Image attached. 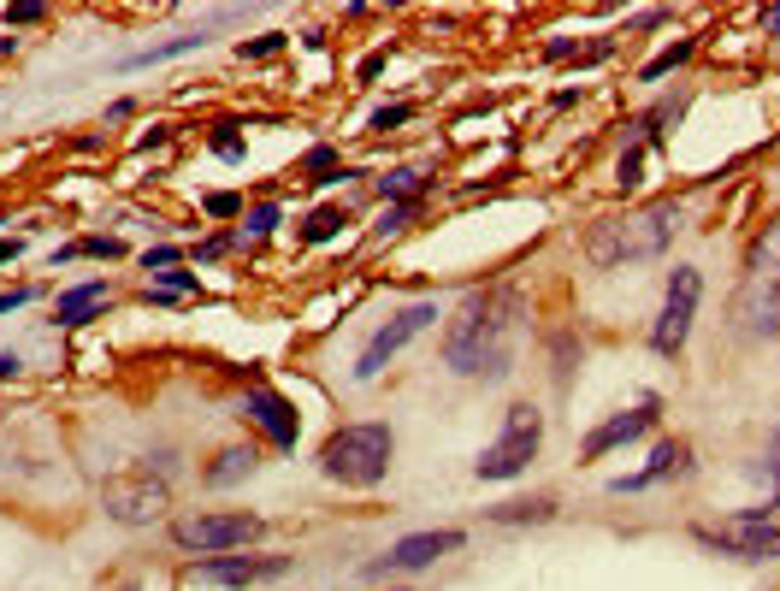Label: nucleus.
<instances>
[{
  "instance_id": "f257e3e1",
  "label": "nucleus",
  "mask_w": 780,
  "mask_h": 591,
  "mask_svg": "<svg viewBox=\"0 0 780 591\" xmlns=\"http://www.w3.org/2000/svg\"><path fill=\"white\" fill-rule=\"evenodd\" d=\"M520 302L509 290H473L461 302V314L450 320V337H444V367L461 373V379H497L509 373V331H515Z\"/></svg>"
},
{
  "instance_id": "f03ea898",
  "label": "nucleus",
  "mask_w": 780,
  "mask_h": 591,
  "mask_svg": "<svg viewBox=\"0 0 780 591\" xmlns=\"http://www.w3.org/2000/svg\"><path fill=\"white\" fill-rule=\"evenodd\" d=\"M680 231V201H650L627 219H603L585 231V255L597 266H627V261H656L668 249V237Z\"/></svg>"
},
{
  "instance_id": "7ed1b4c3",
  "label": "nucleus",
  "mask_w": 780,
  "mask_h": 591,
  "mask_svg": "<svg viewBox=\"0 0 780 591\" xmlns=\"http://www.w3.org/2000/svg\"><path fill=\"white\" fill-rule=\"evenodd\" d=\"M733 314L751 337H780V213L757 231L751 255H745V278L733 296Z\"/></svg>"
},
{
  "instance_id": "20e7f679",
  "label": "nucleus",
  "mask_w": 780,
  "mask_h": 591,
  "mask_svg": "<svg viewBox=\"0 0 780 591\" xmlns=\"http://www.w3.org/2000/svg\"><path fill=\"white\" fill-rule=\"evenodd\" d=\"M390 450H396V432L385 420H361V426H343V432H331L320 444V473L337 479V485L367 491V485H379L390 473Z\"/></svg>"
},
{
  "instance_id": "39448f33",
  "label": "nucleus",
  "mask_w": 780,
  "mask_h": 591,
  "mask_svg": "<svg viewBox=\"0 0 780 591\" xmlns=\"http://www.w3.org/2000/svg\"><path fill=\"white\" fill-rule=\"evenodd\" d=\"M538 444H544V414L532 402H515L503 414V438L473 461V473L479 479H515V473H526V461L538 456Z\"/></svg>"
},
{
  "instance_id": "423d86ee",
  "label": "nucleus",
  "mask_w": 780,
  "mask_h": 591,
  "mask_svg": "<svg viewBox=\"0 0 780 591\" xmlns=\"http://www.w3.org/2000/svg\"><path fill=\"white\" fill-rule=\"evenodd\" d=\"M101 509L119 526H148L172 509V485L154 479V467H136V473H113L101 485Z\"/></svg>"
},
{
  "instance_id": "0eeeda50",
  "label": "nucleus",
  "mask_w": 780,
  "mask_h": 591,
  "mask_svg": "<svg viewBox=\"0 0 780 591\" xmlns=\"http://www.w3.org/2000/svg\"><path fill=\"white\" fill-rule=\"evenodd\" d=\"M698 544H710L721 556H739V562H775L780 526L763 509H745V515H727V521H704L698 526Z\"/></svg>"
},
{
  "instance_id": "6e6552de",
  "label": "nucleus",
  "mask_w": 780,
  "mask_h": 591,
  "mask_svg": "<svg viewBox=\"0 0 780 591\" xmlns=\"http://www.w3.org/2000/svg\"><path fill=\"white\" fill-rule=\"evenodd\" d=\"M260 538V515L249 509H213V515H184L172 521V544L201 550V556H219V550H243Z\"/></svg>"
},
{
  "instance_id": "1a4fd4ad",
  "label": "nucleus",
  "mask_w": 780,
  "mask_h": 591,
  "mask_svg": "<svg viewBox=\"0 0 780 591\" xmlns=\"http://www.w3.org/2000/svg\"><path fill=\"white\" fill-rule=\"evenodd\" d=\"M698 296H704L698 266H674V278H668V290H662L656 331H650L656 355H680V349H686V337H692V314H698Z\"/></svg>"
},
{
  "instance_id": "9d476101",
  "label": "nucleus",
  "mask_w": 780,
  "mask_h": 591,
  "mask_svg": "<svg viewBox=\"0 0 780 591\" xmlns=\"http://www.w3.org/2000/svg\"><path fill=\"white\" fill-rule=\"evenodd\" d=\"M432 320H438V302H414V308H402V314H396L390 326L373 331V343L361 349V361H355V379H379L390 355H402V349H408L420 331L432 326Z\"/></svg>"
},
{
  "instance_id": "9b49d317",
  "label": "nucleus",
  "mask_w": 780,
  "mask_h": 591,
  "mask_svg": "<svg viewBox=\"0 0 780 591\" xmlns=\"http://www.w3.org/2000/svg\"><path fill=\"white\" fill-rule=\"evenodd\" d=\"M290 574V556H213V562H195L184 568V586H260V580H278Z\"/></svg>"
},
{
  "instance_id": "f8f14e48",
  "label": "nucleus",
  "mask_w": 780,
  "mask_h": 591,
  "mask_svg": "<svg viewBox=\"0 0 780 591\" xmlns=\"http://www.w3.org/2000/svg\"><path fill=\"white\" fill-rule=\"evenodd\" d=\"M461 550V532L444 526V532H408V538H396L385 556L373 562V574H414V568H432L438 556H450Z\"/></svg>"
},
{
  "instance_id": "ddd939ff",
  "label": "nucleus",
  "mask_w": 780,
  "mask_h": 591,
  "mask_svg": "<svg viewBox=\"0 0 780 591\" xmlns=\"http://www.w3.org/2000/svg\"><path fill=\"white\" fill-rule=\"evenodd\" d=\"M243 420L266 432V444H272V450H296L302 420H296V408H290L278 391H249V402H243Z\"/></svg>"
},
{
  "instance_id": "4468645a",
  "label": "nucleus",
  "mask_w": 780,
  "mask_h": 591,
  "mask_svg": "<svg viewBox=\"0 0 780 591\" xmlns=\"http://www.w3.org/2000/svg\"><path fill=\"white\" fill-rule=\"evenodd\" d=\"M650 426H656V402H639V408H627V414H615V420H603L591 438L580 444L585 461H603L609 450H621V444H633V438H645Z\"/></svg>"
},
{
  "instance_id": "2eb2a0df",
  "label": "nucleus",
  "mask_w": 780,
  "mask_h": 591,
  "mask_svg": "<svg viewBox=\"0 0 780 591\" xmlns=\"http://www.w3.org/2000/svg\"><path fill=\"white\" fill-rule=\"evenodd\" d=\"M260 467V450L255 444H231V450H219V456L201 467V485H213V491H225V485H237V479H249Z\"/></svg>"
},
{
  "instance_id": "dca6fc26",
  "label": "nucleus",
  "mask_w": 780,
  "mask_h": 591,
  "mask_svg": "<svg viewBox=\"0 0 780 591\" xmlns=\"http://www.w3.org/2000/svg\"><path fill=\"white\" fill-rule=\"evenodd\" d=\"M107 302H113L107 278H89V284L65 290V296H60V308H54V320H60V326H83V320H95V314H101Z\"/></svg>"
},
{
  "instance_id": "f3484780",
  "label": "nucleus",
  "mask_w": 780,
  "mask_h": 591,
  "mask_svg": "<svg viewBox=\"0 0 780 591\" xmlns=\"http://www.w3.org/2000/svg\"><path fill=\"white\" fill-rule=\"evenodd\" d=\"M686 461H692V450H686V444H656V456H650L645 473H627V479H615V491H645V485L668 479V473H686Z\"/></svg>"
},
{
  "instance_id": "a211bd4d",
  "label": "nucleus",
  "mask_w": 780,
  "mask_h": 591,
  "mask_svg": "<svg viewBox=\"0 0 780 591\" xmlns=\"http://www.w3.org/2000/svg\"><path fill=\"white\" fill-rule=\"evenodd\" d=\"M119 255H125L119 237H77V243H65L60 255H54V266L60 261H119Z\"/></svg>"
},
{
  "instance_id": "6ab92c4d",
  "label": "nucleus",
  "mask_w": 780,
  "mask_h": 591,
  "mask_svg": "<svg viewBox=\"0 0 780 591\" xmlns=\"http://www.w3.org/2000/svg\"><path fill=\"white\" fill-rule=\"evenodd\" d=\"M207 42V30H190V36H172V42H160V48H142V54H130L125 66H160V60H172V54H190Z\"/></svg>"
},
{
  "instance_id": "aec40b11",
  "label": "nucleus",
  "mask_w": 780,
  "mask_h": 591,
  "mask_svg": "<svg viewBox=\"0 0 780 591\" xmlns=\"http://www.w3.org/2000/svg\"><path fill=\"white\" fill-rule=\"evenodd\" d=\"M343 225H349V219H343V207H314V213L302 219V243H331Z\"/></svg>"
},
{
  "instance_id": "412c9836",
  "label": "nucleus",
  "mask_w": 780,
  "mask_h": 591,
  "mask_svg": "<svg viewBox=\"0 0 780 591\" xmlns=\"http://www.w3.org/2000/svg\"><path fill=\"white\" fill-rule=\"evenodd\" d=\"M556 515V503L550 497H532V503H503V509H491V521L515 526V521H550Z\"/></svg>"
},
{
  "instance_id": "4be33fe9",
  "label": "nucleus",
  "mask_w": 780,
  "mask_h": 591,
  "mask_svg": "<svg viewBox=\"0 0 780 591\" xmlns=\"http://www.w3.org/2000/svg\"><path fill=\"white\" fill-rule=\"evenodd\" d=\"M379 190L396 196V201H414L420 190H426V178H420V172H390V178H379Z\"/></svg>"
},
{
  "instance_id": "5701e85b",
  "label": "nucleus",
  "mask_w": 780,
  "mask_h": 591,
  "mask_svg": "<svg viewBox=\"0 0 780 591\" xmlns=\"http://www.w3.org/2000/svg\"><path fill=\"white\" fill-rule=\"evenodd\" d=\"M639 178H645V148H627L621 154V190H639Z\"/></svg>"
},
{
  "instance_id": "b1692460",
  "label": "nucleus",
  "mask_w": 780,
  "mask_h": 591,
  "mask_svg": "<svg viewBox=\"0 0 780 591\" xmlns=\"http://www.w3.org/2000/svg\"><path fill=\"white\" fill-rule=\"evenodd\" d=\"M686 54H692V42H674V48H662V54H656V60L645 66V77H662V71H674L680 60H686Z\"/></svg>"
},
{
  "instance_id": "393cba45",
  "label": "nucleus",
  "mask_w": 780,
  "mask_h": 591,
  "mask_svg": "<svg viewBox=\"0 0 780 591\" xmlns=\"http://www.w3.org/2000/svg\"><path fill=\"white\" fill-rule=\"evenodd\" d=\"M201 207H207L213 219H231V213H243V196H231V190H219V196H207V201H201Z\"/></svg>"
},
{
  "instance_id": "a878e982",
  "label": "nucleus",
  "mask_w": 780,
  "mask_h": 591,
  "mask_svg": "<svg viewBox=\"0 0 780 591\" xmlns=\"http://www.w3.org/2000/svg\"><path fill=\"white\" fill-rule=\"evenodd\" d=\"M408 219H414V201H396V207H390L385 219H379V237H390V231H402Z\"/></svg>"
},
{
  "instance_id": "bb28decb",
  "label": "nucleus",
  "mask_w": 780,
  "mask_h": 591,
  "mask_svg": "<svg viewBox=\"0 0 780 591\" xmlns=\"http://www.w3.org/2000/svg\"><path fill=\"white\" fill-rule=\"evenodd\" d=\"M278 48H284V36H260V42H243L237 54H243V60H266V54H278Z\"/></svg>"
},
{
  "instance_id": "cd10ccee",
  "label": "nucleus",
  "mask_w": 780,
  "mask_h": 591,
  "mask_svg": "<svg viewBox=\"0 0 780 591\" xmlns=\"http://www.w3.org/2000/svg\"><path fill=\"white\" fill-rule=\"evenodd\" d=\"M231 131H237V125H219V131H213V148H219L225 160H237V154H243V136H231Z\"/></svg>"
},
{
  "instance_id": "c85d7f7f",
  "label": "nucleus",
  "mask_w": 780,
  "mask_h": 591,
  "mask_svg": "<svg viewBox=\"0 0 780 591\" xmlns=\"http://www.w3.org/2000/svg\"><path fill=\"white\" fill-rule=\"evenodd\" d=\"M272 225H278V207H272V201H266V207H255V213H249V237H266V231H272Z\"/></svg>"
},
{
  "instance_id": "c756f323",
  "label": "nucleus",
  "mask_w": 780,
  "mask_h": 591,
  "mask_svg": "<svg viewBox=\"0 0 780 591\" xmlns=\"http://www.w3.org/2000/svg\"><path fill=\"white\" fill-rule=\"evenodd\" d=\"M178 261H184V255H178L172 243H166V249H148V255H142V266H148V272H154V266H160V272H172Z\"/></svg>"
},
{
  "instance_id": "7c9ffc66",
  "label": "nucleus",
  "mask_w": 780,
  "mask_h": 591,
  "mask_svg": "<svg viewBox=\"0 0 780 591\" xmlns=\"http://www.w3.org/2000/svg\"><path fill=\"white\" fill-rule=\"evenodd\" d=\"M402 119H408V107H379V113H373V131H396Z\"/></svg>"
},
{
  "instance_id": "2f4dec72",
  "label": "nucleus",
  "mask_w": 780,
  "mask_h": 591,
  "mask_svg": "<svg viewBox=\"0 0 780 591\" xmlns=\"http://www.w3.org/2000/svg\"><path fill=\"white\" fill-rule=\"evenodd\" d=\"M30 302V284H18V290H0V314H12V308H24Z\"/></svg>"
},
{
  "instance_id": "473e14b6",
  "label": "nucleus",
  "mask_w": 780,
  "mask_h": 591,
  "mask_svg": "<svg viewBox=\"0 0 780 591\" xmlns=\"http://www.w3.org/2000/svg\"><path fill=\"white\" fill-rule=\"evenodd\" d=\"M302 166H308V172H331V166H337V154H331V148H314Z\"/></svg>"
},
{
  "instance_id": "72a5a7b5",
  "label": "nucleus",
  "mask_w": 780,
  "mask_h": 591,
  "mask_svg": "<svg viewBox=\"0 0 780 591\" xmlns=\"http://www.w3.org/2000/svg\"><path fill=\"white\" fill-rule=\"evenodd\" d=\"M6 18H12V24H36V18H42V6H12Z\"/></svg>"
},
{
  "instance_id": "f704fd0d",
  "label": "nucleus",
  "mask_w": 780,
  "mask_h": 591,
  "mask_svg": "<svg viewBox=\"0 0 780 591\" xmlns=\"http://www.w3.org/2000/svg\"><path fill=\"white\" fill-rule=\"evenodd\" d=\"M18 249H24L18 237H0V266H6V261H18Z\"/></svg>"
},
{
  "instance_id": "c9c22d12",
  "label": "nucleus",
  "mask_w": 780,
  "mask_h": 591,
  "mask_svg": "<svg viewBox=\"0 0 780 591\" xmlns=\"http://www.w3.org/2000/svg\"><path fill=\"white\" fill-rule=\"evenodd\" d=\"M769 450H775V473H780V432L769 438ZM775 503H780V485H775Z\"/></svg>"
},
{
  "instance_id": "e433bc0d",
  "label": "nucleus",
  "mask_w": 780,
  "mask_h": 591,
  "mask_svg": "<svg viewBox=\"0 0 780 591\" xmlns=\"http://www.w3.org/2000/svg\"><path fill=\"white\" fill-rule=\"evenodd\" d=\"M769 36H780V6L769 12Z\"/></svg>"
}]
</instances>
